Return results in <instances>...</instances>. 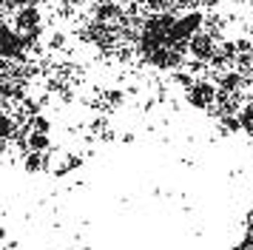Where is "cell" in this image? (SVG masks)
<instances>
[{"instance_id":"obj_1","label":"cell","mask_w":253,"mask_h":250,"mask_svg":"<svg viewBox=\"0 0 253 250\" xmlns=\"http://www.w3.org/2000/svg\"><path fill=\"white\" fill-rule=\"evenodd\" d=\"M222 3H233V6H253V0H222Z\"/></svg>"}]
</instances>
